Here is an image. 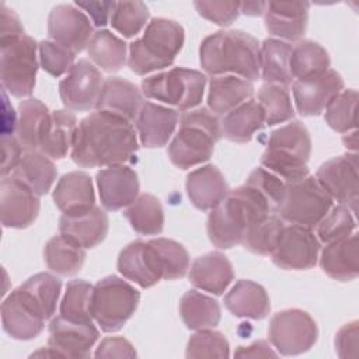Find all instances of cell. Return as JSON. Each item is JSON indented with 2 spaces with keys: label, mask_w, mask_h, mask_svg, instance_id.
Instances as JSON below:
<instances>
[{
  "label": "cell",
  "mask_w": 359,
  "mask_h": 359,
  "mask_svg": "<svg viewBox=\"0 0 359 359\" xmlns=\"http://www.w3.org/2000/svg\"><path fill=\"white\" fill-rule=\"evenodd\" d=\"M194 7L199 15L220 27L233 24L240 14L238 1H194Z\"/></svg>",
  "instance_id": "obj_53"
},
{
  "label": "cell",
  "mask_w": 359,
  "mask_h": 359,
  "mask_svg": "<svg viewBox=\"0 0 359 359\" xmlns=\"http://www.w3.org/2000/svg\"><path fill=\"white\" fill-rule=\"evenodd\" d=\"M95 358H136L132 344L122 337L105 338L95 351Z\"/></svg>",
  "instance_id": "obj_55"
},
{
  "label": "cell",
  "mask_w": 359,
  "mask_h": 359,
  "mask_svg": "<svg viewBox=\"0 0 359 359\" xmlns=\"http://www.w3.org/2000/svg\"><path fill=\"white\" fill-rule=\"evenodd\" d=\"M60 234L81 248L98 245L108 233L107 213L94 206L77 215H62L59 220Z\"/></svg>",
  "instance_id": "obj_23"
},
{
  "label": "cell",
  "mask_w": 359,
  "mask_h": 359,
  "mask_svg": "<svg viewBox=\"0 0 359 359\" xmlns=\"http://www.w3.org/2000/svg\"><path fill=\"white\" fill-rule=\"evenodd\" d=\"M251 81L236 76H215L209 83L208 107L215 115H224L251 100Z\"/></svg>",
  "instance_id": "obj_32"
},
{
  "label": "cell",
  "mask_w": 359,
  "mask_h": 359,
  "mask_svg": "<svg viewBox=\"0 0 359 359\" xmlns=\"http://www.w3.org/2000/svg\"><path fill=\"white\" fill-rule=\"evenodd\" d=\"M317 182L332 201L348 205L352 210L358 202V156H339L321 164L316 174Z\"/></svg>",
  "instance_id": "obj_15"
},
{
  "label": "cell",
  "mask_w": 359,
  "mask_h": 359,
  "mask_svg": "<svg viewBox=\"0 0 359 359\" xmlns=\"http://www.w3.org/2000/svg\"><path fill=\"white\" fill-rule=\"evenodd\" d=\"M97 187L101 203L108 210L128 208L139 196L137 174L123 164L98 171Z\"/></svg>",
  "instance_id": "obj_21"
},
{
  "label": "cell",
  "mask_w": 359,
  "mask_h": 359,
  "mask_svg": "<svg viewBox=\"0 0 359 359\" xmlns=\"http://www.w3.org/2000/svg\"><path fill=\"white\" fill-rule=\"evenodd\" d=\"M149 15V8L142 1H119L115 3L109 22L115 31L132 38L146 25Z\"/></svg>",
  "instance_id": "obj_45"
},
{
  "label": "cell",
  "mask_w": 359,
  "mask_h": 359,
  "mask_svg": "<svg viewBox=\"0 0 359 359\" xmlns=\"http://www.w3.org/2000/svg\"><path fill=\"white\" fill-rule=\"evenodd\" d=\"M269 201L252 185L244 184L233 191L210 210L208 217L209 240L219 248L240 244L245 229L272 213Z\"/></svg>",
  "instance_id": "obj_2"
},
{
  "label": "cell",
  "mask_w": 359,
  "mask_h": 359,
  "mask_svg": "<svg viewBox=\"0 0 359 359\" xmlns=\"http://www.w3.org/2000/svg\"><path fill=\"white\" fill-rule=\"evenodd\" d=\"M180 115L175 109L154 102H144L136 118L140 142L146 147H163L175 130Z\"/></svg>",
  "instance_id": "obj_25"
},
{
  "label": "cell",
  "mask_w": 359,
  "mask_h": 359,
  "mask_svg": "<svg viewBox=\"0 0 359 359\" xmlns=\"http://www.w3.org/2000/svg\"><path fill=\"white\" fill-rule=\"evenodd\" d=\"M206 76L198 70L174 67L142 81V94L147 98L174 105L181 111H189L202 101Z\"/></svg>",
  "instance_id": "obj_8"
},
{
  "label": "cell",
  "mask_w": 359,
  "mask_h": 359,
  "mask_svg": "<svg viewBox=\"0 0 359 359\" xmlns=\"http://www.w3.org/2000/svg\"><path fill=\"white\" fill-rule=\"evenodd\" d=\"M139 299L132 285L118 276H107L93 286L90 314L104 332H115L136 311Z\"/></svg>",
  "instance_id": "obj_7"
},
{
  "label": "cell",
  "mask_w": 359,
  "mask_h": 359,
  "mask_svg": "<svg viewBox=\"0 0 359 359\" xmlns=\"http://www.w3.org/2000/svg\"><path fill=\"white\" fill-rule=\"evenodd\" d=\"M24 35V28L14 10L4 3L0 4V42H6Z\"/></svg>",
  "instance_id": "obj_57"
},
{
  "label": "cell",
  "mask_w": 359,
  "mask_h": 359,
  "mask_svg": "<svg viewBox=\"0 0 359 359\" xmlns=\"http://www.w3.org/2000/svg\"><path fill=\"white\" fill-rule=\"evenodd\" d=\"M21 286L27 289L41 304L46 314V318H50L55 314L62 287V282L59 278L48 272H41L27 279Z\"/></svg>",
  "instance_id": "obj_47"
},
{
  "label": "cell",
  "mask_w": 359,
  "mask_h": 359,
  "mask_svg": "<svg viewBox=\"0 0 359 359\" xmlns=\"http://www.w3.org/2000/svg\"><path fill=\"white\" fill-rule=\"evenodd\" d=\"M258 45V41L247 32L217 31L201 43V66L210 76L233 73L255 81L261 76Z\"/></svg>",
  "instance_id": "obj_3"
},
{
  "label": "cell",
  "mask_w": 359,
  "mask_h": 359,
  "mask_svg": "<svg viewBox=\"0 0 359 359\" xmlns=\"http://www.w3.org/2000/svg\"><path fill=\"white\" fill-rule=\"evenodd\" d=\"M184 28L168 18H153L140 39L129 45L128 66L139 76L168 67L184 45Z\"/></svg>",
  "instance_id": "obj_5"
},
{
  "label": "cell",
  "mask_w": 359,
  "mask_h": 359,
  "mask_svg": "<svg viewBox=\"0 0 359 359\" xmlns=\"http://www.w3.org/2000/svg\"><path fill=\"white\" fill-rule=\"evenodd\" d=\"M46 314L35 297L22 286L14 289L1 304L4 331L14 339L36 338L45 327Z\"/></svg>",
  "instance_id": "obj_12"
},
{
  "label": "cell",
  "mask_w": 359,
  "mask_h": 359,
  "mask_svg": "<svg viewBox=\"0 0 359 359\" xmlns=\"http://www.w3.org/2000/svg\"><path fill=\"white\" fill-rule=\"evenodd\" d=\"M126 43L108 29L95 31L87 45L90 59L109 73L123 67L126 63Z\"/></svg>",
  "instance_id": "obj_38"
},
{
  "label": "cell",
  "mask_w": 359,
  "mask_h": 359,
  "mask_svg": "<svg viewBox=\"0 0 359 359\" xmlns=\"http://www.w3.org/2000/svg\"><path fill=\"white\" fill-rule=\"evenodd\" d=\"M320 241L310 227L292 224L285 226L275 250L272 261L282 269H310L317 264Z\"/></svg>",
  "instance_id": "obj_13"
},
{
  "label": "cell",
  "mask_w": 359,
  "mask_h": 359,
  "mask_svg": "<svg viewBox=\"0 0 359 359\" xmlns=\"http://www.w3.org/2000/svg\"><path fill=\"white\" fill-rule=\"evenodd\" d=\"M39 195L15 177H3L0 184L1 224L11 229H25L39 213Z\"/></svg>",
  "instance_id": "obj_16"
},
{
  "label": "cell",
  "mask_w": 359,
  "mask_h": 359,
  "mask_svg": "<svg viewBox=\"0 0 359 359\" xmlns=\"http://www.w3.org/2000/svg\"><path fill=\"white\" fill-rule=\"evenodd\" d=\"M77 126V119L73 112L66 109L53 111L50 129L39 150L55 160L66 157L67 151L72 150Z\"/></svg>",
  "instance_id": "obj_41"
},
{
  "label": "cell",
  "mask_w": 359,
  "mask_h": 359,
  "mask_svg": "<svg viewBox=\"0 0 359 359\" xmlns=\"http://www.w3.org/2000/svg\"><path fill=\"white\" fill-rule=\"evenodd\" d=\"M118 271L142 287H151L164 279L160 254L150 240H136L128 244L118 257Z\"/></svg>",
  "instance_id": "obj_19"
},
{
  "label": "cell",
  "mask_w": 359,
  "mask_h": 359,
  "mask_svg": "<svg viewBox=\"0 0 359 359\" xmlns=\"http://www.w3.org/2000/svg\"><path fill=\"white\" fill-rule=\"evenodd\" d=\"M100 337L93 320H74L57 316L49 324V346L63 358H86Z\"/></svg>",
  "instance_id": "obj_18"
},
{
  "label": "cell",
  "mask_w": 359,
  "mask_h": 359,
  "mask_svg": "<svg viewBox=\"0 0 359 359\" xmlns=\"http://www.w3.org/2000/svg\"><path fill=\"white\" fill-rule=\"evenodd\" d=\"M328 52L314 41H300L292 46L289 67L292 77L296 80L314 77L330 69Z\"/></svg>",
  "instance_id": "obj_37"
},
{
  "label": "cell",
  "mask_w": 359,
  "mask_h": 359,
  "mask_svg": "<svg viewBox=\"0 0 359 359\" xmlns=\"http://www.w3.org/2000/svg\"><path fill=\"white\" fill-rule=\"evenodd\" d=\"M93 286L86 280H70L60 303V316L74 320H91L90 300Z\"/></svg>",
  "instance_id": "obj_49"
},
{
  "label": "cell",
  "mask_w": 359,
  "mask_h": 359,
  "mask_svg": "<svg viewBox=\"0 0 359 359\" xmlns=\"http://www.w3.org/2000/svg\"><path fill=\"white\" fill-rule=\"evenodd\" d=\"M53 201L63 215H77L95 206L93 181L83 171L65 174L53 189Z\"/></svg>",
  "instance_id": "obj_27"
},
{
  "label": "cell",
  "mask_w": 359,
  "mask_h": 359,
  "mask_svg": "<svg viewBox=\"0 0 359 359\" xmlns=\"http://www.w3.org/2000/svg\"><path fill=\"white\" fill-rule=\"evenodd\" d=\"M224 306L236 317L262 320L269 314L266 290L252 280H238L224 296Z\"/></svg>",
  "instance_id": "obj_31"
},
{
  "label": "cell",
  "mask_w": 359,
  "mask_h": 359,
  "mask_svg": "<svg viewBox=\"0 0 359 359\" xmlns=\"http://www.w3.org/2000/svg\"><path fill=\"white\" fill-rule=\"evenodd\" d=\"M265 4L264 1H244L240 3V13L245 14V15H261L264 14L265 10Z\"/></svg>",
  "instance_id": "obj_61"
},
{
  "label": "cell",
  "mask_w": 359,
  "mask_h": 359,
  "mask_svg": "<svg viewBox=\"0 0 359 359\" xmlns=\"http://www.w3.org/2000/svg\"><path fill=\"white\" fill-rule=\"evenodd\" d=\"M104 80L100 70L87 59H80L59 83L63 105L70 111L95 108Z\"/></svg>",
  "instance_id": "obj_14"
},
{
  "label": "cell",
  "mask_w": 359,
  "mask_h": 359,
  "mask_svg": "<svg viewBox=\"0 0 359 359\" xmlns=\"http://www.w3.org/2000/svg\"><path fill=\"white\" fill-rule=\"evenodd\" d=\"M11 175L41 196L50 191L56 180L57 170L52 158L41 150H24Z\"/></svg>",
  "instance_id": "obj_33"
},
{
  "label": "cell",
  "mask_w": 359,
  "mask_h": 359,
  "mask_svg": "<svg viewBox=\"0 0 359 359\" xmlns=\"http://www.w3.org/2000/svg\"><path fill=\"white\" fill-rule=\"evenodd\" d=\"M258 102L265 114L266 125L286 122L294 116L289 90L282 84H264L258 91Z\"/></svg>",
  "instance_id": "obj_43"
},
{
  "label": "cell",
  "mask_w": 359,
  "mask_h": 359,
  "mask_svg": "<svg viewBox=\"0 0 359 359\" xmlns=\"http://www.w3.org/2000/svg\"><path fill=\"white\" fill-rule=\"evenodd\" d=\"M265 123L262 107L255 100H248L226 114L222 125V135L236 143H247L254 133Z\"/></svg>",
  "instance_id": "obj_34"
},
{
  "label": "cell",
  "mask_w": 359,
  "mask_h": 359,
  "mask_svg": "<svg viewBox=\"0 0 359 359\" xmlns=\"http://www.w3.org/2000/svg\"><path fill=\"white\" fill-rule=\"evenodd\" d=\"M52 123V112L36 98L20 102L15 137L24 150H39Z\"/></svg>",
  "instance_id": "obj_29"
},
{
  "label": "cell",
  "mask_w": 359,
  "mask_h": 359,
  "mask_svg": "<svg viewBox=\"0 0 359 359\" xmlns=\"http://www.w3.org/2000/svg\"><path fill=\"white\" fill-rule=\"evenodd\" d=\"M24 153V149L17 137L13 135L1 136V175L7 177L14 171L17 167L21 156Z\"/></svg>",
  "instance_id": "obj_56"
},
{
  "label": "cell",
  "mask_w": 359,
  "mask_h": 359,
  "mask_svg": "<svg viewBox=\"0 0 359 359\" xmlns=\"http://www.w3.org/2000/svg\"><path fill=\"white\" fill-rule=\"evenodd\" d=\"M292 45L280 39H265L259 48V72L262 80L271 84L287 86L293 81L289 60Z\"/></svg>",
  "instance_id": "obj_35"
},
{
  "label": "cell",
  "mask_w": 359,
  "mask_h": 359,
  "mask_svg": "<svg viewBox=\"0 0 359 359\" xmlns=\"http://www.w3.org/2000/svg\"><path fill=\"white\" fill-rule=\"evenodd\" d=\"M234 356H237V358H268V356H276V352H273L265 341H257L250 346H240L234 352Z\"/></svg>",
  "instance_id": "obj_59"
},
{
  "label": "cell",
  "mask_w": 359,
  "mask_h": 359,
  "mask_svg": "<svg viewBox=\"0 0 359 359\" xmlns=\"http://www.w3.org/2000/svg\"><path fill=\"white\" fill-rule=\"evenodd\" d=\"M36 42L29 35L0 42V77L3 90L14 97H28L38 70Z\"/></svg>",
  "instance_id": "obj_10"
},
{
  "label": "cell",
  "mask_w": 359,
  "mask_h": 359,
  "mask_svg": "<svg viewBox=\"0 0 359 359\" xmlns=\"http://www.w3.org/2000/svg\"><path fill=\"white\" fill-rule=\"evenodd\" d=\"M359 323L351 321L339 328L335 335V351L339 358H356L358 356V337Z\"/></svg>",
  "instance_id": "obj_54"
},
{
  "label": "cell",
  "mask_w": 359,
  "mask_h": 359,
  "mask_svg": "<svg viewBox=\"0 0 359 359\" xmlns=\"http://www.w3.org/2000/svg\"><path fill=\"white\" fill-rule=\"evenodd\" d=\"M292 90L297 112L303 116H314L320 115L344 90V80L339 73L328 69L323 74L294 80Z\"/></svg>",
  "instance_id": "obj_20"
},
{
  "label": "cell",
  "mask_w": 359,
  "mask_h": 359,
  "mask_svg": "<svg viewBox=\"0 0 359 359\" xmlns=\"http://www.w3.org/2000/svg\"><path fill=\"white\" fill-rule=\"evenodd\" d=\"M309 7L310 4L307 1L266 3L264 10L266 31L280 39H300L307 28Z\"/></svg>",
  "instance_id": "obj_22"
},
{
  "label": "cell",
  "mask_w": 359,
  "mask_h": 359,
  "mask_svg": "<svg viewBox=\"0 0 359 359\" xmlns=\"http://www.w3.org/2000/svg\"><path fill=\"white\" fill-rule=\"evenodd\" d=\"M76 6L87 11L97 27H104L111 20L115 1H76Z\"/></svg>",
  "instance_id": "obj_58"
},
{
  "label": "cell",
  "mask_w": 359,
  "mask_h": 359,
  "mask_svg": "<svg viewBox=\"0 0 359 359\" xmlns=\"http://www.w3.org/2000/svg\"><path fill=\"white\" fill-rule=\"evenodd\" d=\"M180 314L189 330H205L216 327L220 321L219 303L196 290H188L180 303Z\"/></svg>",
  "instance_id": "obj_36"
},
{
  "label": "cell",
  "mask_w": 359,
  "mask_h": 359,
  "mask_svg": "<svg viewBox=\"0 0 359 359\" xmlns=\"http://www.w3.org/2000/svg\"><path fill=\"white\" fill-rule=\"evenodd\" d=\"M234 278L233 266L222 252H208L196 258L189 269V282L205 292L222 294Z\"/></svg>",
  "instance_id": "obj_30"
},
{
  "label": "cell",
  "mask_w": 359,
  "mask_h": 359,
  "mask_svg": "<svg viewBox=\"0 0 359 359\" xmlns=\"http://www.w3.org/2000/svg\"><path fill=\"white\" fill-rule=\"evenodd\" d=\"M321 269L332 279L348 282L359 275L358 234L352 233L344 238L328 243L320 258Z\"/></svg>",
  "instance_id": "obj_28"
},
{
  "label": "cell",
  "mask_w": 359,
  "mask_h": 359,
  "mask_svg": "<svg viewBox=\"0 0 359 359\" xmlns=\"http://www.w3.org/2000/svg\"><path fill=\"white\" fill-rule=\"evenodd\" d=\"M268 337L280 355L292 356L309 351L316 344L318 328L309 313L287 309L271 318Z\"/></svg>",
  "instance_id": "obj_11"
},
{
  "label": "cell",
  "mask_w": 359,
  "mask_h": 359,
  "mask_svg": "<svg viewBox=\"0 0 359 359\" xmlns=\"http://www.w3.org/2000/svg\"><path fill=\"white\" fill-rule=\"evenodd\" d=\"M310 153L311 139L307 128L293 121L271 133L261 164L283 181H296L309 175Z\"/></svg>",
  "instance_id": "obj_6"
},
{
  "label": "cell",
  "mask_w": 359,
  "mask_h": 359,
  "mask_svg": "<svg viewBox=\"0 0 359 359\" xmlns=\"http://www.w3.org/2000/svg\"><path fill=\"white\" fill-rule=\"evenodd\" d=\"M48 34L50 41L79 53L87 48L94 32L90 18L76 4H59L49 14Z\"/></svg>",
  "instance_id": "obj_17"
},
{
  "label": "cell",
  "mask_w": 359,
  "mask_h": 359,
  "mask_svg": "<svg viewBox=\"0 0 359 359\" xmlns=\"http://www.w3.org/2000/svg\"><path fill=\"white\" fill-rule=\"evenodd\" d=\"M358 91L342 90L325 108V121L331 129L346 133L356 128Z\"/></svg>",
  "instance_id": "obj_44"
},
{
  "label": "cell",
  "mask_w": 359,
  "mask_h": 359,
  "mask_svg": "<svg viewBox=\"0 0 359 359\" xmlns=\"http://www.w3.org/2000/svg\"><path fill=\"white\" fill-rule=\"evenodd\" d=\"M137 147L136 132L129 121L95 111L80 121L70 156L80 167H112L130 160Z\"/></svg>",
  "instance_id": "obj_1"
},
{
  "label": "cell",
  "mask_w": 359,
  "mask_h": 359,
  "mask_svg": "<svg viewBox=\"0 0 359 359\" xmlns=\"http://www.w3.org/2000/svg\"><path fill=\"white\" fill-rule=\"evenodd\" d=\"M220 137L222 125L213 112L206 108L185 111L180 118V130L168 146V157L178 168H191L212 157Z\"/></svg>",
  "instance_id": "obj_4"
},
{
  "label": "cell",
  "mask_w": 359,
  "mask_h": 359,
  "mask_svg": "<svg viewBox=\"0 0 359 359\" xmlns=\"http://www.w3.org/2000/svg\"><path fill=\"white\" fill-rule=\"evenodd\" d=\"M43 258L50 271L63 276H72L81 269L86 252L84 248L59 234L46 243L43 248Z\"/></svg>",
  "instance_id": "obj_40"
},
{
  "label": "cell",
  "mask_w": 359,
  "mask_h": 359,
  "mask_svg": "<svg viewBox=\"0 0 359 359\" xmlns=\"http://www.w3.org/2000/svg\"><path fill=\"white\" fill-rule=\"evenodd\" d=\"M352 212L355 210L344 203L331 208L323 220L317 224L320 240L328 244L352 234L356 229V220Z\"/></svg>",
  "instance_id": "obj_46"
},
{
  "label": "cell",
  "mask_w": 359,
  "mask_h": 359,
  "mask_svg": "<svg viewBox=\"0 0 359 359\" xmlns=\"http://www.w3.org/2000/svg\"><path fill=\"white\" fill-rule=\"evenodd\" d=\"M74 52L53 41H42L39 43L41 66L53 77H59L67 73L74 65Z\"/></svg>",
  "instance_id": "obj_51"
},
{
  "label": "cell",
  "mask_w": 359,
  "mask_h": 359,
  "mask_svg": "<svg viewBox=\"0 0 359 359\" xmlns=\"http://www.w3.org/2000/svg\"><path fill=\"white\" fill-rule=\"evenodd\" d=\"M283 227V220L272 212L245 229L241 244L254 254L269 255L275 250Z\"/></svg>",
  "instance_id": "obj_42"
},
{
  "label": "cell",
  "mask_w": 359,
  "mask_h": 359,
  "mask_svg": "<svg viewBox=\"0 0 359 359\" xmlns=\"http://www.w3.org/2000/svg\"><path fill=\"white\" fill-rule=\"evenodd\" d=\"M132 229L143 236H156L164 227V210L160 201L150 195L142 194L123 212Z\"/></svg>",
  "instance_id": "obj_39"
},
{
  "label": "cell",
  "mask_w": 359,
  "mask_h": 359,
  "mask_svg": "<svg viewBox=\"0 0 359 359\" xmlns=\"http://www.w3.org/2000/svg\"><path fill=\"white\" fill-rule=\"evenodd\" d=\"M185 187L189 201L199 210H212L229 194L222 171L212 164L191 171Z\"/></svg>",
  "instance_id": "obj_26"
},
{
  "label": "cell",
  "mask_w": 359,
  "mask_h": 359,
  "mask_svg": "<svg viewBox=\"0 0 359 359\" xmlns=\"http://www.w3.org/2000/svg\"><path fill=\"white\" fill-rule=\"evenodd\" d=\"M142 101V91L136 84L121 77H108L104 80L95 108L132 122L137 118Z\"/></svg>",
  "instance_id": "obj_24"
},
{
  "label": "cell",
  "mask_w": 359,
  "mask_h": 359,
  "mask_svg": "<svg viewBox=\"0 0 359 359\" xmlns=\"http://www.w3.org/2000/svg\"><path fill=\"white\" fill-rule=\"evenodd\" d=\"M331 208L332 199L316 177L306 175L296 181H286L285 195L275 213L292 224L311 229L323 220Z\"/></svg>",
  "instance_id": "obj_9"
},
{
  "label": "cell",
  "mask_w": 359,
  "mask_h": 359,
  "mask_svg": "<svg viewBox=\"0 0 359 359\" xmlns=\"http://www.w3.org/2000/svg\"><path fill=\"white\" fill-rule=\"evenodd\" d=\"M3 123H1V130H3V135L1 136H6V135H13L14 129H17V118H15V112L13 109V107L8 104L7 101V95H6V91H3Z\"/></svg>",
  "instance_id": "obj_60"
},
{
  "label": "cell",
  "mask_w": 359,
  "mask_h": 359,
  "mask_svg": "<svg viewBox=\"0 0 359 359\" xmlns=\"http://www.w3.org/2000/svg\"><path fill=\"white\" fill-rule=\"evenodd\" d=\"M185 355L187 358H229V341L219 331L199 330L189 338Z\"/></svg>",
  "instance_id": "obj_50"
},
{
  "label": "cell",
  "mask_w": 359,
  "mask_h": 359,
  "mask_svg": "<svg viewBox=\"0 0 359 359\" xmlns=\"http://www.w3.org/2000/svg\"><path fill=\"white\" fill-rule=\"evenodd\" d=\"M245 184L257 188L269 201V203L273 208V212L276 210V208L279 206V203L282 202V198L285 195L286 181H283L273 172L268 171L266 168H261V167L255 168L248 175Z\"/></svg>",
  "instance_id": "obj_52"
},
{
  "label": "cell",
  "mask_w": 359,
  "mask_h": 359,
  "mask_svg": "<svg viewBox=\"0 0 359 359\" xmlns=\"http://www.w3.org/2000/svg\"><path fill=\"white\" fill-rule=\"evenodd\" d=\"M150 241L160 254L164 266V279L171 280L182 278L189 269V255L184 245L163 237L153 238Z\"/></svg>",
  "instance_id": "obj_48"
}]
</instances>
